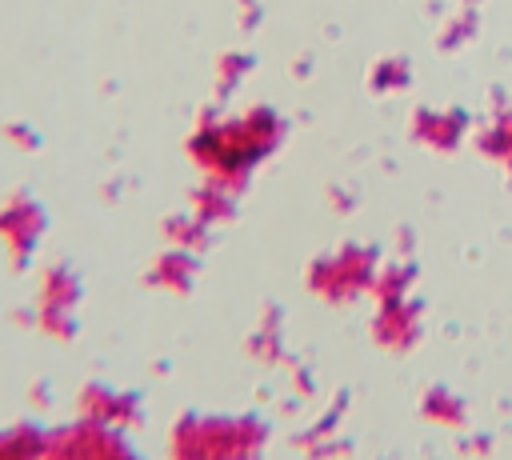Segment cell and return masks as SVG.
<instances>
[{
    "mask_svg": "<svg viewBox=\"0 0 512 460\" xmlns=\"http://www.w3.org/2000/svg\"><path fill=\"white\" fill-rule=\"evenodd\" d=\"M40 232H44V212L32 196L20 192V196L4 200V208H0V244L8 248L16 268H24L32 260V252L40 244Z\"/></svg>",
    "mask_w": 512,
    "mask_h": 460,
    "instance_id": "6da1fadb",
    "label": "cell"
},
{
    "mask_svg": "<svg viewBox=\"0 0 512 460\" xmlns=\"http://www.w3.org/2000/svg\"><path fill=\"white\" fill-rule=\"evenodd\" d=\"M40 460H124V456L116 448H108L96 432L64 428V432H48Z\"/></svg>",
    "mask_w": 512,
    "mask_h": 460,
    "instance_id": "7a4b0ae2",
    "label": "cell"
},
{
    "mask_svg": "<svg viewBox=\"0 0 512 460\" xmlns=\"http://www.w3.org/2000/svg\"><path fill=\"white\" fill-rule=\"evenodd\" d=\"M48 432L36 424H12L0 428V460H40Z\"/></svg>",
    "mask_w": 512,
    "mask_h": 460,
    "instance_id": "3957f363",
    "label": "cell"
},
{
    "mask_svg": "<svg viewBox=\"0 0 512 460\" xmlns=\"http://www.w3.org/2000/svg\"><path fill=\"white\" fill-rule=\"evenodd\" d=\"M8 136H12V144H24V148H32V144H36V136H32L28 128H16V124L8 128Z\"/></svg>",
    "mask_w": 512,
    "mask_h": 460,
    "instance_id": "277c9868",
    "label": "cell"
}]
</instances>
